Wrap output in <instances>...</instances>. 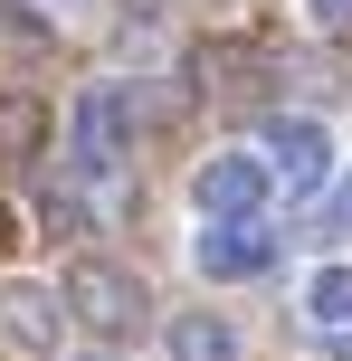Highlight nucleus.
<instances>
[{"label":"nucleus","instance_id":"obj_4","mask_svg":"<svg viewBox=\"0 0 352 361\" xmlns=\"http://www.w3.org/2000/svg\"><path fill=\"white\" fill-rule=\"evenodd\" d=\"M267 171H277L286 190H324V171H334V124H324V114H277V124H267Z\"/></svg>","mask_w":352,"mask_h":361},{"label":"nucleus","instance_id":"obj_7","mask_svg":"<svg viewBox=\"0 0 352 361\" xmlns=\"http://www.w3.org/2000/svg\"><path fill=\"white\" fill-rule=\"evenodd\" d=\"M57 48V19L38 0H0V67H38Z\"/></svg>","mask_w":352,"mask_h":361},{"label":"nucleus","instance_id":"obj_10","mask_svg":"<svg viewBox=\"0 0 352 361\" xmlns=\"http://www.w3.org/2000/svg\"><path fill=\"white\" fill-rule=\"evenodd\" d=\"M38 133H48V114H38V95H0V162H29Z\"/></svg>","mask_w":352,"mask_h":361},{"label":"nucleus","instance_id":"obj_5","mask_svg":"<svg viewBox=\"0 0 352 361\" xmlns=\"http://www.w3.org/2000/svg\"><path fill=\"white\" fill-rule=\"evenodd\" d=\"M190 257H200V276L238 286V276H267V267H277V228H257V219H210Z\"/></svg>","mask_w":352,"mask_h":361},{"label":"nucleus","instance_id":"obj_8","mask_svg":"<svg viewBox=\"0 0 352 361\" xmlns=\"http://www.w3.org/2000/svg\"><path fill=\"white\" fill-rule=\"evenodd\" d=\"M171 361H238V333L219 314H171Z\"/></svg>","mask_w":352,"mask_h":361},{"label":"nucleus","instance_id":"obj_12","mask_svg":"<svg viewBox=\"0 0 352 361\" xmlns=\"http://www.w3.org/2000/svg\"><path fill=\"white\" fill-rule=\"evenodd\" d=\"M343 219H352V180H343Z\"/></svg>","mask_w":352,"mask_h":361},{"label":"nucleus","instance_id":"obj_3","mask_svg":"<svg viewBox=\"0 0 352 361\" xmlns=\"http://www.w3.org/2000/svg\"><path fill=\"white\" fill-rule=\"evenodd\" d=\"M267 190H277V171H267V152H210L200 171H190V200H200V219H257Z\"/></svg>","mask_w":352,"mask_h":361},{"label":"nucleus","instance_id":"obj_6","mask_svg":"<svg viewBox=\"0 0 352 361\" xmlns=\"http://www.w3.org/2000/svg\"><path fill=\"white\" fill-rule=\"evenodd\" d=\"M0 333H10L19 352H57V333H67V295H48V286H10V295H0Z\"/></svg>","mask_w":352,"mask_h":361},{"label":"nucleus","instance_id":"obj_11","mask_svg":"<svg viewBox=\"0 0 352 361\" xmlns=\"http://www.w3.org/2000/svg\"><path fill=\"white\" fill-rule=\"evenodd\" d=\"M305 19L315 29H352V0H305Z\"/></svg>","mask_w":352,"mask_h":361},{"label":"nucleus","instance_id":"obj_9","mask_svg":"<svg viewBox=\"0 0 352 361\" xmlns=\"http://www.w3.org/2000/svg\"><path fill=\"white\" fill-rule=\"evenodd\" d=\"M305 324L352 333V267H315V276H305Z\"/></svg>","mask_w":352,"mask_h":361},{"label":"nucleus","instance_id":"obj_1","mask_svg":"<svg viewBox=\"0 0 352 361\" xmlns=\"http://www.w3.org/2000/svg\"><path fill=\"white\" fill-rule=\"evenodd\" d=\"M143 276H124V267H105V257H86V267H67V314L76 324H95V333H143Z\"/></svg>","mask_w":352,"mask_h":361},{"label":"nucleus","instance_id":"obj_13","mask_svg":"<svg viewBox=\"0 0 352 361\" xmlns=\"http://www.w3.org/2000/svg\"><path fill=\"white\" fill-rule=\"evenodd\" d=\"M334 361H352V333H343V352H334Z\"/></svg>","mask_w":352,"mask_h":361},{"label":"nucleus","instance_id":"obj_2","mask_svg":"<svg viewBox=\"0 0 352 361\" xmlns=\"http://www.w3.org/2000/svg\"><path fill=\"white\" fill-rule=\"evenodd\" d=\"M67 152H76V171H86V180L124 171V152H133L124 86H86V95H76V114H67Z\"/></svg>","mask_w":352,"mask_h":361}]
</instances>
